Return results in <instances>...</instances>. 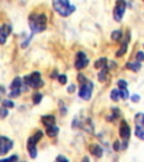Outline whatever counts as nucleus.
<instances>
[{"mask_svg": "<svg viewBox=\"0 0 144 162\" xmlns=\"http://www.w3.org/2000/svg\"><path fill=\"white\" fill-rule=\"evenodd\" d=\"M28 23H30V27L32 30V34L35 33H41L46 28V23H47V18L44 14H32L28 18Z\"/></svg>", "mask_w": 144, "mask_h": 162, "instance_id": "obj_1", "label": "nucleus"}, {"mask_svg": "<svg viewBox=\"0 0 144 162\" xmlns=\"http://www.w3.org/2000/svg\"><path fill=\"white\" fill-rule=\"evenodd\" d=\"M53 8L59 15L63 17H68L76 10V7L71 6L69 0H53Z\"/></svg>", "mask_w": 144, "mask_h": 162, "instance_id": "obj_2", "label": "nucleus"}, {"mask_svg": "<svg viewBox=\"0 0 144 162\" xmlns=\"http://www.w3.org/2000/svg\"><path fill=\"white\" fill-rule=\"evenodd\" d=\"M24 82L27 86H30V87H32L34 89H40L41 87L44 86V82H43V80H42L41 78V73L37 72V71L28 74V76H26L24 78Z\"/></svg>", "mask_w": 144, "mask_h": 162, "instance_id": "obj_3", "label": "nucleus"}, {"mask_svg": "<svg viewBox=\"0 0 144 162\" xmlns=\"http://www.w3.org/2000/svg\"><path fill=\"white\" fill-rule=\"evenodd\" d=\"M43 136V132L42 131H37L33 136H30L27 141V150L30 152V158H36L37 155V149H36V143L41 140Z\"/></svg>", "mask_w": 144, "mask_h": 162, "instance_id": "obj_4", "label": "nucleus"}, {"mask_svg": "<svg viewBox=\"0 0 144 162\" xmlns=\"http://www.w3.org/2000/svg\"><path fill=\"white\" fill-rule=\"evenodd\" d=\"M93 82L86 79L83 82L80 83V89H79V97L85 100H89L93 95Z\"/></svg>", "mask_w": 144, "mask_h": 162, "instance_id": "obj_5", "label": "nucleus"}, {"mask_svg": "<svg viewBox=\"0 0 144 162\" xmlns=\"http://www.w3.org/2000/svg\"><path fill=\"white\" fill-rule=\"evenodd\" d=\"M134 122H135V135L139 139L144 141V114L143 113H139V114L135 115Z\"/></svg>", "mask_w": 144, "mask_h": 162, "instance_id": "obj_6", "label": "nucleus"}, {"mask_svg": "<svg viewBox=\"0 0 144 162\" xmlns=\"http://www.w3.org/2000/svg\"><path fill=\"white\" fill-rule=\"evenodd\" d=\"M126 10L125 0H117L114 8V18L116 22H121Z\"/></svg>", "mask_w": 144, "mask_h": 162, "instance_id": "obj_7", "label": "nucleus"}, {"mask_svg": "<svg viewBox=\"0 0 144 162\" xmlns=\"http://www.w3.org/2000/svg\"><path fill=\"white\" fill-rule=\"evenodd\" d=\"M23 86V81L22 79L19 77L15 78L12 82H11L10 85V93H9V97L10 98H16V97H18L20 95V92H22V87Z\"/></svg>", "mask_w": 144, "mask_h": 162, "instance_id": "obj_8", "label": "nucleus"}, {"mask_svg": "<svg viewBox=\"0 0 144 162\" xmlns=\"http://www.w3.org/2000/svg\"><path fill=\"white\" fill-rule=\"evenodd\" d=\"M14 146L12 141L6 136H0V155L7 154Z\"/></svg>", "mask_w": 144, "mask_h": 162, "instance_id": "obj_9", "label": "nucleus"}, {"mask_svg": "<svg viewBox=\"0 0 144 162\" xmlns=\"http://www.w3.org/2000/svg\"><path fill=\"white\" fill-rule=\"evenodd\" d=\"M88 63H89V60H88V58L86 56L85 53H83V52H78L77 59H76V62H74L76 69L82 70V69H85L86 66L88 65Z\"/></svg>", "mask_w": 144, "mask_h": 162, "instance_id": "obj_10", "label": "nucleus"}, {"mask_svg": "<svg viewBox=\"0 0 144 162\" xmlns=\"http://www.w3.org/2000/svg\"><path fill=\"white\" fill-rule=\"evenodd\" d=\"M119 135L124 141H127L131 136V127L128 126L127 122L123 119L121 122V126H119Z\"/></svg>", "mask_w": 144, "mask_h": 162, "instance_id": "obj_11", "label": "nucleus"}, {"mask_svg": "<svg viewBox=\"0 0 144 162\" xmlns=\"http://www.w3.org/2000/svg\"><path fill=\"white\" fill-rule=\"evenodd\" d=\"M11 32V26L10 25H4L2 27H0V44H5L7 40L8 35Z\"/></svg>", "mask_w": 144, "mask_h": 162, "instance_id": "obj_12", "label": "nucleus"}, {"mask_svg": "<svg viewBox=\"0 0 144 162\" xmlns=\"http://www.w3.org/2000/svg\"><path fill=\"white\" fill-rule=\"evenodd\" d=\"M42 123L45 125V127H50L52 125H55V117L53 115H46L42 117Z\"/></svg>", "mask_w": 144, "mask_h": 162, "instance_id": "obj_13", "label": "nucleus"}, {"mask_svg": "<svg viewBox=\"0 0 144 162\" xmlns=\"http://www.w3.org/2000/svg\"><path fill=\"white\" fill-rule=\"evenodd\" d=\"M89 150H90V152H91L95 157H97V158H100V157L103 155V149H101L98 144H93V145H90Z\"/></svg>", "mask_w": 144, "mask_h": 162, "instance_id": "obj_14", "label": "nucleus"}, {"mask_svg": "<svg viewBox=\"0 0 144 162\" xmlns=\"http://www.w3.org/2000/svg\"><path fill=\"white\" fill-rule=\"evenodd\" d=\"M59 133V127L55 125H52L50 127H46V134H47L50 137H54L58 135Z\"/></svg>", "mask_w": 144, "mask_h": 162, "instance_id": "obj_15", "label": "nucleus"}, {"mask_svg": "<svg viewBox=\"0 0 144 162\" xmlns=\"http://www.w3.org/2000/svg\"><path fill=\"white\" fill-rule=\"evenodd\" d=\"M125 68L126 69H129V70L132 71H140L141 69V63H139V61L137 62H127L125 64Z\"/></svg>", "mask_w": 144, "mask_h": 162, "instance_id": "obj_16", "label": "nucleus"}, {"mask_svg": "<svg viewBox=\"0 0 144 162\" xmlns=\"http://www.w3.org/2000/svg\"><path fill=\"white\" fill-rule=\"evenodd\" d=\"M107 73H108V66L106 65V66H104V68H101L100 72L98 73V79H99V81H105V80H106Z\"/></svg>", "mask_w": 144, "mask_h": 162, "instance_id": "obj_17", "label": "nucleus"}, {"mask_svg": "<svg viewBox=\"0 0 144 162\" xmlns=\"http://www.w3.org/2000/svg\"><path fill=\"white\" fill-rule=\"evenodd\" d=\"M106 65H107V59L106 58H100L99 60H97L95 62V68L96 69H101V68Z\"/></svg>", "mask_w": 144, "mask_h": 162, "instance_id": "obj_18", "label": "nucleus"}, {"mask_svg": "<svg viewBox=\"0 0 144 162\" xmlns=\"http://www.w3.org/2000/svg\"><path fill=\"white\" fill-rule=\"evenodd\" d=\"M126 51H127V42H124V43L122 44V46H121V48L116 52V56L121 58V56H123L124 54H125Z\"/></svg>", "mask_w": 144, "mask_h": 162, "instance_id": "obj_19", "label": "nucleus"}, {"mask_svg": "<svg viewBox=\"0 0 144 162\" xmlns=\"http://www.w3.org/2000/svg\"><path fill=\"white\" fill-rule=\"evenodd\" d=\"M111 98L114 101H117V100L121 98V91H119V89L117 90V89H113L111 92Z\"/></svg>", "mask_w": 144, "mask_h": 162, "instance_id": "obj_20", "label": "nucleus"}, {"mask_svg": "<svg viewBox=\"0 0 144 162\" xmlns=\"http://www.w3.org/2000/svg\"><path fill=\"white\" fill-rule=\"evenodd\" d=\"M122 38V32L121 30H114L111 33V40H119Z\"/></svg>", "mask_w": 144, "mask_h": 162, "instance_id": "obj_21", "label": "nucleus"}, {"mask_svg": "<svg viewBox=\"0 0 144 162\" xmlns=\"http://www.w3.org/2000/svg\"><path fill=\"white\" fill-rule=\"evenodd\" d=\"M118 114H119V111H118V109H117V108H113V114L108 116V117H107V121H109V122L114 121L115 118L118 116Z\"/></svg>", "mask_w": 144, "mask_h": 162, "instance_id": "obj_22", "label": "nucleus"}, {"mask_svg": "<svg viewBox=\"0 0 144 162\" xmlns=\"http://www.w3.org/2000/svg\"><path fill=\"white\" fill-rule=\"evenodd\" d=\"M42 98H43L42 93H40V92H36V93H35V95L33 96V103L35 104V105L40 104V103H41Z\"/></svg>", "mask_w": 144, "mask_h": 162, "instance_id": "obj_23", "label": "nucleus"}, {"mask_svg": "<svg viewBox=\"0 0 144 162\" xmlns=\"http://www.w3.org/2000/svg\"><path fill=\"white\" fill-rule=\"evenodd\" d=\"M119 91H121V98H123V99H127L128 98V90L126 88L124 89H119Z\"/></svg>", "mask_w": 144, "mask_h": 162, "instance_id": "obj_24", "label": "nucleus"}, {"mask_svg": "<svg viewBox=\"0 0 144 162\" xmlns=\"http://www.w3.org/2000/svg\"><path fill=\"white\" fill-rule=\"evenodd\" d=\"M8 115V108L2 106L0 108V118H5Z\"/></svg>", "mask_w": 144, "mask_h": 162, "instance_id": "obj_25", "label": "nucleus"}, {"mask_svg": "<svg viewBox=\"0 0 144 162\" xmlns=\"http://www.w3.org/2000/svg\"><path fill=\"white\" fill-rule=\"evenodd\" d=\"M58 79H59V82L61 83V85H65L68 81V78L65 74H61V76H59L58 77Z\"/></svg>", "mask_w": 144, "mask_h": 162, "instance_id": "obj_26", "label": "nucleus"}, {"mask_svg": "<svg viewBox=\"0 0 144 162\" xmlns=\"http://www.w3.org/2000/svg\"><path fill=\"white\" fill-rule=\"evenodd\" d=\"M2 105H4L5 107H7V108H12V107L15 106L12 101H10V100H8V99L4 100V101H2Z\"/></svg>", "mask_w": 144, "mask_h": 162, "instance_id": "obj_27", "label": "nucleus"}, {"mask_svg": "<svg viewBox=\"0 0 144 162\" xmlns=\"http://www.w3.org/2000/svg\"><path fill=\"white\" fill-rule=\"evenodd\" d=\"M117 85H118L119 89H124V88H127V82L125 80H119L117 82Z\"/></svg>", "mask_w": 144, "mask_h": 162, "instance_id": "obj_28", "label": "nucleus"}, {"mask_svg": "<svg viewBox=\"0 0 144 162\" xmlns=\"http://www.w3.org/2000/svg\"><path fill=\"white\" fill-rule=\"evenodd\" d=\"M136 60L139 61V62H141V61H144V53L143 52H137L136 54Z\"/></svg>", "mask_w": 144, "mask_h": 162, "instance_id": "obj_29", "label": "nucleus"}, {"mask_svg": "<svg viewBox=\"0 0 144 162\" xmlns=\"http://www.w3.org/2000/svg\"><path fill=\"white\" fill-rule=\"evenodd\" d=\"M74 89H76V86H74V85H71L70 87L68 88V92H69V93H73V92H74Z\"/></svg>", "mask_w": 144, "mask_h": 162, "instance_id": "obj_30", "label": "nucleus"}, {"mask_svg": "<svg viewBox=\"0 0 144 162\" xmlns=\"http://www.w3.org/2000/svg\"><path fill=\"white\" fill-rule=\"evenodd\" d=\"M140 100V96L139 95H134V96H132V101L133 103H137Z\"/></svg>", "mask_w": 144, "mask_h": 162, "instance_id": "obj_31", "label": "nucleus"}, {"mask_svg": "<svg viewBox=\"0 0 144 162\" xmlns=\"http://www.w3.org/2000/svg\"><path fill=\"white\" fill-rule=\"evenodd\" d=\"M114 150H115V151H118V150H119V142H118V141H115Z\"/></svg>", "mask_w": 144, "mask_h": 162, "instance_id": "obj_32", "label": "nucleus"}, {"mask_svg": "<svg viewBox=\"0 0 144 162\" xmlns=\"http://www.w3.org/2000/svg\"><path fill=\"white\" fill-rule=\"evenodd\" d=\"M5 93H6V91H5V88H4V87H0V99L2 98V96H4Z\"/></svg>", "mask_w": 144, "mask_h": 162, "instance_id": "obj_33", "label": "nucleus"}, {"mask_svg": "<svg viewBox=\"0 0 144 162\" xmlns=\"http://www.w3.org/2000/svg\"><path fill=\"white\" fill-rule=\"evenodd\" d=\"M56 160H58V161H68V159L65 158V157H62V155L58 157V158H56Z\"/></svg>", "mask_w": 144, "mask_h": 162, "instance_id": "obj_34", "label": "nucleus"}, {"mask_svg": "<svg viewBox=\"0 0 144 162\" xmlns=\"http://www.w3.org/2000/svg\"><path fill=\"white\" fill-rule=\"evenodd\" d=\"M5 161H9V160H18V157L17 155H14V157H10V158L8 159H4Z\"/></svg>", "mask_w": 144, "mask_h": 162, "instance_id": "obj_35", "label": "nucleus"}, {"mask_svg": "<svg viewBox=\"0 0 144 162\" xmlns=\"http://www.w3.org/2000/svg\"><path fill=\"white\" fill-rule=\"evenodd\" d=\"M51 78H58V73H56V71H54V72L51 74Z\"/></svg>", "mask_w": 144, "mask_h": 162, "instance_id": "obj_36", "label": "nucleus"}]
</instances>
